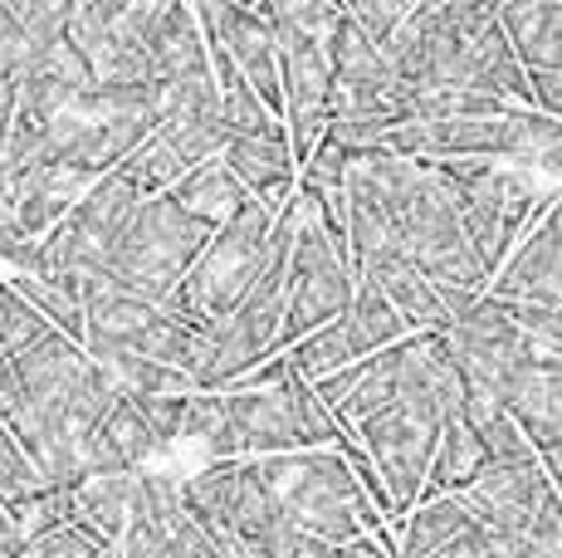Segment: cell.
Instances as JSON below:
<instances>
[{
  "mask_svg": "<svg viewBox=\"0 0 562 558\" xmlns=\"http://www.w3.org/2000/svg\"><path fill=\"white\" fill-rule=\"evenodd\" d=\"M113 402V378L59 328L15 353L0 378V422L49 490H69L89 476V436Z\"/></svg>",
  "mask_w": 562,
  "mask_h": 558,
  "instance_id": "cell-1",
  "label": "cell"
},
{
  "mask_svg": "<svg viewBox=\"0 0 562 558\" xmlns=\"http://www.w3.org/2000/svg\"><path fill=\"white\" fill-rule=\"evenodd\" d=\"M250 466L259 486L279 500V510L299 524V534L323 544H348V539H362V534L382 539V514L367 500L358 470L348 466V456L338 446L259 456Z\"/></svg>",
  "mask_w": 562,
  "mask_h": 558,
  "instance_id": "cell-2",
  "label": "cell"
},
{
  "mask_svg": "<svg viewBox=\"0 0 562 558\" xmlns=\"http://www.w3.org/2000/svg\"><path fill=\"white\" fill-rule=\"evenodd\" d=\"M215 225H205L201 216L181 211L177 201L161 191V197H143L137 211L127 216L123 235H117L113 255L103 260L99 279L127 289V294L147 299V304H167L171 289L187 279V270L196 265V255L205 250Z\"/></svg>",
  "mask_w": 562,
  "mask_h": 558,
  "instance_id": "cell-3",
  "label": "cell"
},
{
  "mask_svg": "<svg viewBox=\"0 0 562 558\" xmlns=\"http://www.w3.org/2000/svg\"><path fill=\"white\" fill-rule=\"evenodd\" d=\"M436 171L446 177L450 197H456V207H460L464 235H470L474 255H480V265L490 275L499 270L504 255L514 250V241L543 216L548 201L558 197V191H538L524 167L514 171L499 163H480V157L436 163Z\"/></svg>",
  "mask_w": 562,
  "mask_h": 558,
  "instance_id": "cell-4",
  "label": "cell"
},
{
  "mask_svg": "<svg viewBox=\"0 0 562 558\" xmlns=\"http://www.w3.org/2000/svg\"><path fill=\"white\" fill-rule=\"evenodd\" d=\"M269 245H274V211L265 201H250L245 211H235L231 221L211 231L196 265L171 289L167 309L191 319V324H215L221 314H231L240 304L245 289L269 265Z\"/></svg>",
  "mask_w": 562,
  "mask_h": 558,
  "instance_id": "cell-5",
  "label": "cell"
},
{
  "mask_svg": "<svg viewBox=\"0 0 562 558\" xmlns=\"http://www.w3.org/2000/svg\"><path fill=\"white\" fill-rule=\"evenodd\" d=\"M446 416H456V406H446L440 397H402V402L348 426L352 442L362 446L367 466H372L376 486H382L386 504H392V514H406L411 504H420Z\"/></svg>",
  "mask_w": 562,
  "mask_h": 558,
  "instance_id": "cell-6",
  "label": "cell"
},
{
  "mask_svg": "<svg viewBox=\"0 0 562 558\" xmlns=\"http://www.w3.org/2000/svg\"><path fill=\"white\" fill-rule=\"evenodd\" d=\"M181 490L196 504H205L215 520H225V529L245 544L250 558H294L299 544H304L299 524L259 486L250 460H215V466H201V470H191V476H181Z\"/></svg>",
  "mask_w": 562,
  "mask_h": 558,
  "instance_id": "cell-7",
  "label": "cell"
},
{
  "mask_svg": "<svg viewBox=\"0 0 562 558\" xmlns=\"http://www.w3.org/2000/svg\"><path fill=\"white\" fill-rule=\"evenodd\" d=\"M304 201V197H299ZM352 294H358V275H352L348 255L333 245V235L318 225V216L304 207L299 211V231L289 245V279H284V324H279V348H294L304 334L333 324L348 314Z\"/></svg>",
  "mask_w": 562,
  "mask_h": 558,
  "instance_id": "cell-8",
  "label": "cell"
},
{
  "mask_svg": "<svg viewBox=\"0 0 562 558\" xmlns=\"http://www.w3.org/2000/svg\"><path fill=\"white\" fill-rule=\"evenodd\" d=\"M177 0H74L64 35L93 64L99 83H153V45Z\"/></svg>",
  "mask_w": 562,
  "mask_h": 558,
  "instance_id": "cell-9",
  "label": "cell"
},
{
  "mask_svg": "<svg viewBox=\"0 0 562 558\" xmlns=\"http://www.w3.org/2000/svg\"><path fill=\"white\" fill-rule=\"evenodd\" d=\"M137 187L117 171L89 181L79 201L64 211V221L49 235H40V265L30 275H69V279H89L103 270V260L113 255L117 235H123L127 216L137 211Z\"/></svg>",
  "mask_w": 562,
  "mask_h": 558,
  "instance_id": "cell-10",
  "label": "cell"
},
{
  "mask_svg": "<svg viewBox=\"0 0 562 558\" xmlns=\"http://www.w3.org/2000/svg\"><path fill=\"white\" fill-rule=\"evenodd\" d=\"M446 353L460 372V392H484L499 402L504 388L514 382V372L533 358V343L518 328V319L509 314V304L480 294L464 314H456L446 328Z\"/></svg>",
  "mask_w": 562,
  "mask_h": 558,
  "instance_id": "cell-11",
  "label": "cell"
},
{
  "mask_svg": "<svg viewBox=\"0 0 562 558\" xmlns=\"http://www.w3.org/2000/svg\"><path fill=\"white\" fill-rule=\"evenodd\" d=\"M117 558H215L181 504V476L157 466L133 476V510L117 539Z\"/></svg>",
  "mask_w": 562,
  "mask_h": 558,
  "instance_id": "cell-12",
  "label": "cell"
},
{
  "mask_svg": "<svg viewBox=\"0 0 562 558\" xmlns=\"http://www.w3.org/2000/svg\"><path fill=\"white\" fill-rule=\"evenodd\" d=\"M553 495L543 466L533 460H484V470L470 480L464 490H456V500L470 510V520L480 529L499 534V539H518L533 524V514L543 510V500Z\"/></svg>",
  "mask_w": 562,
  "mask_h": 558,
  "instance_id": "cell-13",
  "label": "cell"
},
{
  "mask_svg": "<svg viewBox=\"0 0 562 558\" xmlns=\"http://www.w3.org/2000/svg\"><path fill=\"white\" fill-rule=\"evenodd\" d=\"M484 294L504 304H562V191L514 241Z\"/></svg>",
  "mask_w": 562,
  "mask_h": 558,
  "instance_id": "cell-14",
  "label": "cell"
},
{
  "mask_svg": "<svg viewBox=\"0 0 562 558\" xmlns=\"http://www.w3.org/2000/svg\"><path fill=\"white\" fill-rule=\"evenodd\" d=\"M89 89H93V64L79 55V45H74L69 35H64V40H54V45L30 55L25 74H20V89H15V113L49 123V118L79 109V99Z\"/></svg>",
  "mask_w": 562,
  "mask_h": 558,
  "instance_id": "cell-15",
  "label": "cell"
},
{
  "mask_svg": "<svg viewBox=\"0 0 562 558\" xmlns=\"http://www.w3.org/2000/svg\"><path fill=\"white\" fill-rule=\"evenodd\" d=\"M499 406L533 442V450L562 446V358H528L504 388Z\"/></svg>",
  "mask_w": 562,
  "mask_h": 558,
  "instance_id": "cell-16",
  "label": "cell"
},
{
  "mask_svg": "<svg viewBox=\"0 0 562 558\" xmlns=\"http://www.w3.org/2000/svg\"><path fill=\"white\" fill-rule=\"evenodd\" d=\"M221 163L245 181L255 201H265L269 211H279L289 197H294V181H299V163H294V147L284 137V123L274 133H245L231 137L221 153Z\"/></svg>",
  "mask_w": 562,
  "mask_h": 558,
  "instance_id": "cell-17",
  "label": "cell"
},
{
  "mask_svg": "<svg viewBox=\"0 0 562 558\" xmlns=\"http://www.w3.org/2000/svg\"><path fill=\"white\" fill-rule=\"evenodd\" d=\"M328 59H333V89L372 93V99H392L396 93V74H392L386 49L376 45L352 15H342L338 30H333Z\"/></svg>",
  "mask_w": 562,
  "mask_h": 558,
  "instance_id": "cell-18",
  "label": "cell"
},
{
  "mask_svg": "<svg viewBox=\"0 0 562 558\" xmlns=\"http://www.w3.org/2000/svg\"><path fill=\"white\" fill-rule=\"evenodd\" d=\"M499 25L524 74L562 69V5H553V0H504Z\"/></svg>",
  "mask_w": 562,
  "mask_h": 558,
  "instance_id": "cell-19",
  "label": "cell"
},
{
  "mask_svg": "<svg viewBox=\"0 0 562 558\" xmlns=\"http://www.w3.org/2000/svg\"><path fill=\"white\" fill-rule=\"evenodd\" d=\"M153 83H177V79H196V74H211V49H205V35H201V20L191 5H171L161 15L153 45Z\"/></svg>",
  "mask_w": 562,
  "mask_h": 558,
  "instance_id": "cell-20",
  "label": "cell"
},
{
  "mask_svg": "<svg viewBox=\"0 0 562 558\" xmlns=\"http://www.w3.org/2000/svg\"><path fill=\"white\" fill-rule=\"evenodd\" d=\"M133 476L137 470H99V476H83L79 486H69L74 524L93 529L117 549L127 529V510H133Z\"/></svg>",
  "mask_w": 562,
  "mask_h": 558,
  "instance_id": "cell-21",
  "label": "cell"
},
{
  "mask_svg": "<svg viewBox=\"0 0 562 558\" xmlns=\"http://www.w3.org/2000/svg\"><path fill=\"white\" fill-rule=\"evenodd\" d=\"M171 201H177L181 211H191V216H201L205 225H225L235 216V211H245L250 207V191H245V181L235 177L231 167L221 163V157H211V163H201V167H191L187 177L177 181V187L167 191Z\"/></svg>",
  "mask_w": 562,
  "mask_h": 558,
  "instance_id": "cell-22",
  "label": "cell"
},
{
  "mask_svg": "<svg viewBox=\"0 0 562 558\" xmlns=\"http://www.w3.org/2000/svg\"><path fill=\"white\" fill-rule=\"evenodd\" d=\"M367 284H376L386 299H392V309L406 319L411 334H440V328L450 324V309H446V299H440V289L411 260L386 265V270L376 279H367Z\"/></svg>",
  "mask_w": 562,
  "mask_h": 558,
  "instance_id": "cell-23",
  "label": "cell"
},
{
  "mask_svg": "<svg viewBox=\"0 0 562 558\" xmlns=\"http://www.w3.org/2000/svg\"><path fill=\"white\" fill-rule=\"evenodd\" d=\"M484 446L480 436L470 432V422L456 412L446 416V426H440V442H436V456H430V476H426V490H420V500L430 495H456V490H464L474 476L484 470Z\"/></svg>",
  "mask_w": 562,
  "mask_h": 558,
  "instance_id": "cell-24",
  "label": "cell"
},
{
  "mask_svg": "<svg viewBox=\"0 0 562 558\" xmlns=\"http://www.w3.org/2000/svg\"><path fill=\"white\" fill-rule=\"evenodd\" d=\"M464 529H474L470 510L456 495H430L406 514L402 534H396V554L392 558H430L436 549H446L450 539H460Z\"/></svg>",
  "mask_w": 562,
  "mask_h": 558,
  "instance_id": "cell-25",
  "label": "cell"
},
{
  "mask_svg": "<svg viewBox=\"0 0 562 558\" xmlns=\"http://www.w3.org/2000/svg\"><path fill=\"white\" fill-rule=\"evenodd\" d=\"M338 319H342V328H348L352 348H358L362 358H372V353L392 348V343H402V338L411 334L406 319L396 314L392 299H386L376 284H358V294H352L348 314H338Z\"/></svg>",
  "mask_w": 562,
  "mask_h": 558,
  "instance_id": "cell-26",
  "label": "cell"
},
{
  "mask_svg": "<svg viewBox=\"0 0 562 558\" xmlns=\"http://www.w3.org/2000/svg\"><path fill=\"white\" fill-rule=\"evenodd\" d=\"M509 163L524 167V171H548L553 181H562V123H558V118L528 109Z\"/></svg>",
  "mask_w": 562,
  "mask_h": 558,
  "instance_id": "cell-27",
  "label": "cell"
},
{
  "mask_svg": "<svg viewBox=\"0 0 562 558\" xmlns=\"http://www.w3.org/2000/svg\"><path fill=\"white\" fill-rule=\"evenodd\" d=\"M49 334V324L35 314V309L25 304V299L15 294V289L0 279V353H5V362L15 358V353H25L30 343H40Z\"/></svg>",
  "mask_w": 562,
  "mask_h": 558,
  "instance_id": "cell-28",
  "label": "cell"
},
{
  "mask_svg": "<svg viewBox=\"0 0 562 558\" xmlns=\"http://www.w3.org/2000/svg\"><path fill=\"white\" fill-rule=\"evenodd\" d=\"M20 558H117V549L93 529H83V524H59V529L30 539Z\"/></svg>",
  "mask_w": 562,
  "mask_h": 558,
  "instance_id": "cell-29",
  "label": "cell"
},
{
  "mask_svg": "<svg viewBox=\"0 0 562 558\" xmlns=\"http://www.w3.org/2000/svg\"><path fill=\"white\" fill-rule=\"evenodd\" d=\"M40 490H49L45 480H40V470L30 466V456L20 450V442L5 432V422H0V504H20L30 495H40Z\"/></svg>",
  "mask_w": 562,
  "mask_h": 558,
  "instance_id": "cell-30",
  "label": "cell"
},
{
  "mask_svg": "<svg viewBox=\"0 0 562 558\" xmlns=\"http://www.w3.org/2000/svg\"><path fill=\"white\" fill-rule=\"evenodd\" d=\"M509 554L514 558H562V500L558 495H548L543 510L533 514V524L518 539H509Z\"/></svg>",
  "mask_w": 562,
  "mask_h": 558,
  "instance_id": "cell-31",
  "label": "cell"
},
{
  "mask_svg": "<svg viewBox=\"0 0 562 558\" xmlns=\"http://www.w3.org/2000/svg\"><path fill=\"white\" fill-rule=\"evenodd\" d=\"M411 10H416V0H348V15L358 20L376 45H386L396 35V25H402Z\"/></svg>",
  "mask_w": 562,
  "mask_h": 558,
  "instance_id": "cell-32",
  "label": "cell"
},
{
  "mask_svg": "<svg viewBox=\"0 0 562 558\" xmlns=\"http://www.w3.org/2000/svg\"><path fill=\"white\" fill-rule=\"evenodd\" d=\"M30 40H25V30H20V20L10 15V5L0 0V83H15L20 89V74H25V64H30Z\"/></svg>",
  "mask_w": 562,
  "mask_h": 558,
  "instance_id": "cell-33",
  "label": "cell"
},
{
  "mask_svg": "<svg viewBox=\"0 0 562 558\" xmlns=\"http://www.w3.org/2000/svg\"><path fill=\"white\" fill-rule=\"evenodd\" d=\"M430 558H514L509 554V539H499V534H490V529H464L460 539H450L446 549H436Z\"/></svg>",
  "mask_w": 562,
  "mask_h": 558,
  "instance_id": "cell-34",
  "label": "cell"
},
{
  "mask_svg": "<svg viewBox=\"0 0 562 558\" xmlns=\"http://www.w3.org/2000/svg\"><path fill=\"white\" fill-rule=\"evenodd\" d=\"M528 93H533L538 113H548L562 123V69H533L528 74Z\"/></svg>",
  "mask_w": 562,
  "mask_h": 558,
  "instance_id": "cell-35",
  "label": "cell"
},
{
  "mask_svg": "<svg viewBox=\"0 0 562 558\" xmlns=\"http://www.w3.org/2000/svg\"><path fill=\"white\" fill-rule=\"evenodd\" d=\"M328 558H392L386 554V544L376 539V534H362V539H348V544H333Z\"/></svg>",
  "mask_w": 562,
  "mask_h": 558,
  "instance_id": "cell-36",
  "label": "cell"
},
{
  "mask_svg": "<svg viewBox=\"0 0 562 558\" xmlns=\"http://www.w3.org/2000/svg\"><path fill=\"white\" fill-rule=\"evenodd\" d=\"M25 529H20V524L15 520H10V510L5 514H0V558H20V554H25Z\"/></svg>",
  "mask_w": 562,
  "mask_h": 558,
  "instance_id": "cell-37",
  "label": "cell"
},
{
  "mask_svg": "<svg viewBox=\"0 0 562 558\" xmlns=\"http://www.w3.org/2000/svg\"><path fill=\"white\" fill-rule=\"evenodd\" d=\"M538 466H543V476H548V486H553V495L562 500V446L538 450Z\"/></svg>",
  "mask_w": 562,
  "mask_h": 558,
  "instance_id": "cell-38",
  "label": "cell"
},
{
  "mask_svg": "<svg viewBox=\"0 0 562 558\" xmlns=\"http://www.w3.org/2000/svg\"><path fill=\"white\" fill-rule=\"evenodd\" d=\"M0 514H5V504H0Z\"/></svg>",
  "mask_w": 562,
  "mask_h": 558,
  "instance_id": "cell-39",
  "label": "cell"
},
{
  "mask_svg": "<svg viewBox=\"0 0 562 558\" xmlns=\"http://www.w3.org/2000/svg\"><path fill=\"white\" fill-rule=\"evenodd\" d=\"M494 5H504V0H494Z\"/></svg>",
  "mask_w": 562,
  "mask_h": 558,
  "instance_id": "cell-40",
  "label": "cell"
}]
</instances>
